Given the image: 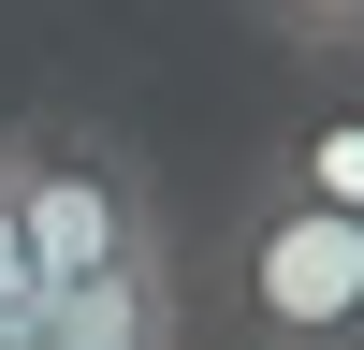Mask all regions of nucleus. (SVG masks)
<instances>
[{"label":"nucleus","mask_w":364,"mask_h":350,"mask_svg":"<svg viewBox=\"0 0 364 350\" xmlns=\"http://www.w3.org/2000/svg\"><path fill=\"white\" fill-rule=\"evenodd\" d=\"M219 307L248 350H364V219L248 175L219 219Z\"/></svg>","instance_id":"obj_1"},{"label":"nucleus","mask_w":364,"mask_h":350,"mask_svg":"<svg viewBox=\"0 0 364 350\" xmlns=\"http://www.w3.org/2000/svg\"><path fill=\"white\" fill-rule=\"evenodd\" d=\"M0 204H15V233H29V277H44V292H73V277H102V262H132V248H161V233H175L161 175H146L132 146L102 132V117H44V132H0Z\"/></svg>","instance_id":"obj_2"},{"label":"nucleus","mask_w":364,"mask_h":350,"mask_svg":"<svg viewBox=\"0 0 364 350\" xmlns=\"http://www.w3.org/2000/svg\"><path fill=\"white\" fill-rule=\"evenodd\" d=\"M44 350H190V248H132V262H102V277H73V292H44Z\"/></svg>","instance_id":"obj_3"},{"label":"nucleus","mask_w":364,"mask_h":350,"mask_svg":"<svg viewBox=\"0 0 364 350\" xmlns=\"http://www.w3.org/2000/svg\"><path fill=\"white\" fill-rule=\"evenodd\" d=\"M262 175H277V190H306V204H336V219H364V102L291 117V132L262 146Z\"/></svg>","instance_id":"obj_4"},{"label":"nucleus","mask_w":364,"mask_h":350,"mask_svg":"<svg viewBox=\"0 0 364 350\" xmlns=\"http://www.w3.org/2000/svg\"><path fill=\"white\" fill-rule=\"evenodd\" d=\"M233 15L262 29V44H291V58H364V0H233Z\"/></svg>","instance_id":"obj_5"},{"label":"nucleus","mask_w":364,"mask_h":350,"mask_svg":"<svg viewBox=\"0 0 364 350\" xmlns=\"http://www.w3.org/2000/svg\"><path fill=\"white\" fill-rule=\"evenodd\" d=\"M44 307V277H29V233H15V204H0V321H29Z\"/></svg>","instance_id":"obj_6"},{"label":"nucleus","mask_w":364,"mask_h":350,"mask_svg":"<svg viewBox=\"0 0 364 350\" xmlns=\"http://www.w3.org/2000/svg\"><path fill=\"white\" fill-rule=\"evenodd\" d=\"M0 350H44V321H0Z\"/></svg>","instance_id":"obj_7"}]
</instances>
